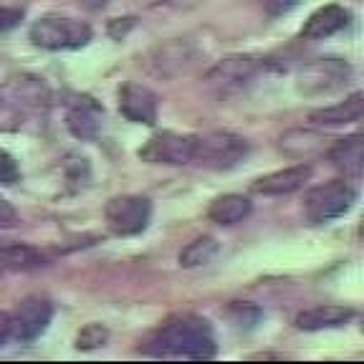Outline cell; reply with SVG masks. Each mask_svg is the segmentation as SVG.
I'll use <instances>...</instances> for the list:
<instances>
[{"label": "cell", "mask_w": 364, "mask_h": 364, "mask_svg": "<svg viewBox=\"0 0 364 364\" xmlns=\"http://www.w3.org/2000/svg\"><path fill=\"white\" fill-rule=\"evenodd\" d=\"M11 339V314L0 311V347Z\"/></svg>", "instance_id": "d4e9b609"}, {"label": "cell", "mask_w": 364, "mask_h": 364, "mask_svg": "<svg viewBox=\"0 0 364 364\" xmlns=\"http://www.w3.org/2000/svg\"><path fill=\"white\" fill-rule=\"evenodd\" d=\"M23 13L16 8H0V31H11L13 26H18Z\"/></svg>", "instance_id": "603a6c76"}, {"label": "cell", "mask_w": 364, "mask_h": 364, "mask_svg": "<svg viewBox=\"0 0 364 364\" xmlns=\"http://www.w3.org/2000/svg\"><path fill=\"white\" fill-rule=\"evenodd\" d=\"M16 220H18L16 208H13L6 198H0V228H11Z\"/></svg>", "instance_id": "cb8c5ba5"}, {"label": "cell", "mask_w": 364, "mask_h": 364, "mask_svg": "<svg viewBox=\"0 0 364 364\" xmlns=\"http://www.w3.org/2000/svg\"><path fill=\"white\" fill-rule=\"evenodd\" d=\"M248 154V142L233 132H210V134L195 136L193 162L208 170H230L240 165Z\"/></svg>", "instance_id": "3957f363"}, {"label": "cell", "mask_w": 364, "mask_h": 364, "mask_svg": "<svg viewBox=\"0 0 364 364\" xmlns=\"http://www.w3.org/2000/svg\"><path fill=\"white\" fill-rule=\"evenodd\" d=\"M349 11L341 6H324L318 8L316 13L309 16V21L304 23L301 28V38L306 41H324L331 38L334 33H339L341 28L349 26Z\"/></svg>", "instance_id": "5bb4252c"}, {"label": "cell", "mask_w": 364, "mask_h": 364, "mask_svg": "<svg viewBox=\"0 0 364 364\" xmlns=\"http://www.w3.org/2000/svg\"><path fill=\"white\" fill-rule=\"evenodd\" d=\"M31 41L46 51H74L84 48L91 41V28L84 21L61 16V13H46L31 26Z\"/></svg>", "instance_id": "7a4b0ae2"}, {"label": "cell", "mask_w": 364, "mask_h": 364, "mask_svg": "<svg viewBox=\"0 0 364 364\" xmlns=\"http://www.w3.org/2000/svg\"><path fill=\"white\" fill-rule=\"evenodd\" d=\"M84 8H91V11H99V8H104L109 3V0H79Z\"/></svg>", "instance_id": "484cf974"}, {"label": "cell", "mask_w": 364, "mask_h": 364, "mask_svg": "<svg viewBox=\"0 0 364 364\" xmlns=\"http://www.w3.org/2000/svg\"><path fill=\"white\" fill-rule=\"evenodd\" d=\"M102 119H104V109L94 99L81 97L68 104L66 124L71 129V134L79 136V139H94L99 134V129H102Z\"/></svg>", "instance_id": "8fae6325"}, {"label": "cell", "mask_w": 364, "mask_h": 364, "mask_svg": "<svg viewBox=\"0 0 364 364\" xmlns=\"http://www.w3.org/2000/svg\"><path fill=\"white\" fill-rule=\"evenodd\" d=\"M354 203H357V190L344 180H331L306 195V215L314 225H321L349 213Z\"/></svg>", "instance_id": "277c9868"}, {"label": "cell", "mask_w": 364, "mask_h": 364, "mask_svg": "<svg viewBox=\"0 0 364 364\" xmlns=\"http://www.w3.org/2000/svg\"><path fill=\"white\" fill-rule=\"evenodd\" d=\"M301 3H304V0H263V8H266L268 16L279 18V16L291 13L294 8H299Z\"/></svg>", "instance_id": "7402d4cb"}, {"label": "cell", "mask_w": 364, "mask_h": 364, "mask_svg": "<svg viewBox=\"0 0 364 364\" xmlns=\"http://www.w3.org/2000/svg\"><path fill=\"white\" fill-rule=\"evenodd\" d=\"M349 66L339 58H316L301 71L304 91H331L347 84Z\"/></svg>", "instance_id": "30bf717a"}, {"label": "cell", "mask_w": 364, "mask_h": 364, "mask_svg": "<svg viewBox=\"0 0 364 364\" xmlns=\"http://www.w3.org/2000/svg\"><path fill=\"white\" fill-rule=\"evenodd\" d=\"M329 162L344 177L359 180L364 170V139L362 134H349L344 139H336L329 147Z\"/></svg>", "instance_id": "4fadbf2b"}, {"label": "cell", "mask_w": 364, "mask_h": 364, "mask_svg": "<svg viewBox=\"0 0 364 364\" xmlns=\"http://www.w3.org/2000/svg\"><path fill=\"white\" fill-rule=\"evenodd\" d=\"M218 256V240L210 235H200L193 243H188L180 253V266L182 268H198L210 263Z\"/></svg>", "instance_id": "d6986e66"}, {"label": "cell", "mask_w": 364, "mask_h": 364, "mask_svg": "<svg viewBox=\"0 0 364 364\" xmlns=\"http://www.w3.org/2000/svg\"><path fill=\"white\" fill-rule=\"evenodd\" d=\"M109 331L104 329L102 324H89L84 331L79 334V344L76 347L79 349H94V347H102L104 341H107Z\"/></svg>", "instance_id": "ffe728a7"}, {"label": "cell", "mask_w": 364, "mask_h": 364, "mask_svg": "<svg viewBox=\"0 0 364 364\" xmlns=\"http://www.w3.org/2000/svg\"><path fill=\"white\" fill-rule=\"evenodd\" d=\"M104 218L114 235H136L152 220V203L142 195H119L107 203Z\"/></svg>", "instance_id": "5b68a950"}, {"label": "cell", "mask_w": 364, "mask_h": 364, "mask_svg": "<svg viewBox=\"0 0 364 364\" xmlns=\"http://www.w3.org/2000/svg\"><path fill=\"white\" fill-rule=\"evenodd\" d=\"M119 112L134 124L152 127L157 122V94L136 81H127L119 89Z\"/></svg>", "instance_id": "9c48e42d"}, {"label": "cell", "mask_w": 364, "mask_h": 364, "mask_svg": "<svg viewBox=\"0 0 364 364\" xmlns=\"http://www.w3.org/2000/svg\"><path fill=\"white\" fill-rule=\"evenodd\" d=\"M18 180H21V170H18L16 159L0 149V185H16Z\"/></svg>", "instance_id": "44dd1931"}, {"label": "cell", "mask_w": 364, "mask_h": 364, "mask_svg": "<svg viewBox=\"0 0 364 364\" xmlns=\"http://www.w3.org/2000/svg\"><path fill=\"white\" fill-rule=\"evenodd\" d=\"M314 175V167L311 165H294V167H286V170L279 172H271V175L261 177V180L253 185L258 195H291L296 190H301Z\"/></svg>", "instance_id": "7c38bea8"}, {"label": "cell", "mask_w": 364, "mask_h": 364, "mask_svg": "<svg viewBox=\"0 0 364 364\" xmlns=\"http://www.w3.org/2000/svg\"><path fill=\"white\" fill-rule=\"evenodd\" d=\"M250 210H253V205L243 195H220L208 208V218L218 225H235V223L245 220Z\"/></svg>", "instance_id": "ac0fdd59"}, {"label": "cell", "mask_w": 364, "mask_h": 364, "mask_svg": "<svg viewBox=\"0 0 364 364\" xmlns=\"http://www.w3.org/2000/svg\"><path fill=\"white\" fill-rule=\"evenodd\" d=\"M354 318V311L347 306H339V304H324V306H314L306 309L296 316V326L301 331H321V329H336V326H344Z\"/></svg>", "instance_id": "9a60e30c"}, {"label": "cell", "mask_w": 364, "mask_h": 364, "mask_svg": "<svg viewBox=\"0 0 364 364\" xmlns=\"http://www.w3.org/2000/svg\"><path fill=\"white\" fill-rule=\"evenodd\" d=\"M139 157L152 165H190L195 157V136L177 132H159L139 149Z\"/></svg>", "instance_id": "8992f818"}, {"label": "cell", "mask_w": 364, "mask_h": 364, "mask_svg": "<svg viewBox=\"0 0 364 364\" xmlns=\"http://www.w3.org/2000/svg\"><path fill=\"white\" fill-rule=\"evenodd\" d=\"M364 117V94L357 91L352 97H347L344 102L334 104V107H324L311 112L309 119L318 127H341V124H352V122H359Z\"/></svg>", "instance_id": "2e32d148"}, {"label": "cell", "mask_w": 364, "mask_h": 364, "mask_svg": "<svg viewBox=\"0 0 364 364\" xmlns=\"http://www.w3.org/2000/svg\"><path fill=\"white\" fill-rule=\"evenodd\" d=\"M41 266H46V256L38 248H33V245L16 243L0 248V271L26 273V271H36Z\"/></svg>", "instance_id": "e0dca14e"}, {"label": "cell", "mask_w": 364, "mask_h": 364, "mask_svg": "<svg viewBox=\"0 0 364 364\" xmlns=\"http://www.w3.org/2000/svg\"><path fill=\"white\" fill-rule=\"evenodd\" d=\"M218 352L215 334L205 318L195 314L167 318L149 341V354L177 359H213Z\"/></svg>", "instance_id": "6da1fadb"}, {"label": "cell", "mask_w": 364, "mask_h": 364, "mask_svg": "<svg viewBox=\"0 0 364 364\" xmlns=\"http://www.w3.org/2000/svg\"><path fill=\"white\" fill-rule=\"evenodd\" d=\"M258 61L250 56H228L218 61L208 74V84L218 91H238L256 79Z\"/></svg>", "instance_id": "ba28073f"}, {"label": "cell", "mask_w": 364, "mask_h": 364, "mask_svg": "<svg viewBox=\"0 0 364 364\" xmlns=\"http://www.w3.org/2000/svg\"><path fill=\"white\" fill-rule=\"evenodd\" d=\"M53 316V306L41 296H28L18 304V309L11 314V339L33 341L48 329Z\"/></svg>", "instance_id": "52a82bcc"}]
</instances>
